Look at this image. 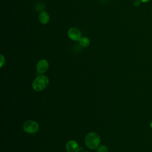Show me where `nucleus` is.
I'll list each match as a JSON object with an SVG mask.
<instances>
[{
  "label": "nucleus",
  "instance_id": "obj_12",
  "mask_svg": "<svg viewBox=\"0 0 152 152\" xmlns=\"http://www.w3.org/2000/svg\"><path fill=\"white\" fill-rule=\"evenodd\" d=\"M140 2H143V3H145V2H148L150 0H139Z\"/></svg>",
  "mask_w": 152,
  "mask_h": 152
},
{
  "label": "nucleus",
  "instance_id": "obj_5",
  "mask_svg": "<svg viewBox=\"0 0 152 152\" xmlns=\"http://www.w3.org/2000/svg\"><path fill=\"white\" fill-rule=\"evenodd\" d=\"M49 68V62L46 59L40 60L36 65V70L39 74H44Z\"/></svg>",
  "mask_w": 152,
  "mask_h": 152
},
{
  "label": "nucleus",
  "instance_id": "obj_8",
  "mask_svg": "<svg viewBox=\"0 0 152 152\" xmlns=\"http://www.w3.org/2000/svg\"><path fill=\"white\" fill-rule=\"evenodd\" d=\"M79 43L83 47H87L90 44V40L87 37H81L79 40Z\"/></svg>",
  "mask_w": 152,
  "mask_h": 152
},
{
  "label": "nucleus",
  "instance_id": "obj_7",
  "mask_svg": "<svg viewBox=\"0 0 152 152\" xmlns=\"http://www.w3.org/2000/svg\"><path fill=\"white\" fill-rule=\"evenodd\" d=\"M39 20L42 24H46L50 20V16L46 11H43L39 15Z\"/></svg>",
  "mask_w": 152,
  "mask_h": 152
},
{
  "label": "nucleus",
  "instance_id": "obj_1",
  "mask_svg": "<svg viewBox=\"0 0 152 152\" xmlns=\"http://www.w3.org/2000/svg\"><path fill=\"white\" fill-rule=\"evenodd\" d=\"M100 143V138L96 132H90L85 137L86 145L90 149L96 148Z\"/></svg>",
  "mask_w": 152,
  "mask_h": 152
},
{
  "label": "nucleus",
  "instance_id": "obj_10",
  "mask_svg": "<svg viewBox=\"0 0 152 152\" xmlns=\"http://www.w3.org/2000/svg\"><path fill=\"white\" fill-rule=\"evenodd\" d=\"M0 56H1V67H2L4 64L5 63V58L2 55H1Z\"/></svg>",
  "mask_w": 152,
  "mask_h": 152
},
{
  "label": "nucleus",
  "instance_id": "obj_3",
  "mask_svg": "<svg viewBox=\"0 0 152 152\" xmlns=\"http://www.w3.org/2000/svg\"><path fill=\"white\" fill-rule=\"evenodd\" d=\"M39 125L36 121L29 120L26 121L23 124V129L25 132L29 134H34L39 130Z\"/></svg>",
  "mask_w": 152,
  "mask_h": 152
},
{
  "label": "nucleus",
  "instance_id": "obj_9",
  "mask_svg": "<svg viewBox=\"0 0 152 152\" xmlns=\"http://www.w3.org/2000/svg\"><path fill=\"white\" fill-rule=\"evenodd\" d=\"M97 152H108V150H107V148L106 147V146L102 145H100L98 148Z\"/></svg>",
  "mask_w": 152,
  "mask_h": 152
},
{
  "label": "nucleus",
  "instance_id": "obj_13",
  "mask_svg": "<svg viewBox=\"0 0 152 152\" xmlns=\"http://www.w3.org/2000/svg\"><path fill=\"white\" fill-rule=\"evenodd\" d=\"M150 128L152 129V120H151V122H150Z\"/></svg>",
  "mask_w": 152,
  "mask_h": 152
},
{
  "label": "nucleus",
  "instance_id": "obj_4",
  "mask_svg": "<svg viewBox=\"0 0 152 152\" xmlns=\"http://www.w3.org/2000/svg\"><path fill=\"white\" fill-rule=\"evenodd\" d=\"M68 36L74 41H79L81 38V31L77 27H71L68 31Z\"/></svg>",
  "mask_w": 152,
  "mask_h": 152
},
{
  "label": "nucleus",
  "instance_id": "obj_2",
  "mask_svg": "<svg viewBox=\"0 0 152 152\" xmlns=\"http://www.w3.org/2000/svg\"><path fill=\"white\" fill-rule=\"evenodd\" d=\"M49 84L48 78L43 75H38L34 80L32 84L33 88L37 91L44 90Z\"/></svg>",
  "mask_w": 152,
  "mask_h": 152
},
{
  "label": "nucleus",
  "instance_id": "obj_11",
  "mask_svg": "<svg viewBox=\"0 0 152 152\" xmlns=\"http://www.w3.org/2000/svg\"><path fill=\"white\" fill-rule=\"evenodd\" d=\"M140 1L139 0H135L134 2V4L135 6H139L140 5Z\"/></svg>",
  "mask_w": 152,
  "mask_h": 152
},
{
  "label": "nucleus",
  "instance_id": "obj_6",
  "mask_svg": "<svg viewBox=\"0 0 152 152\" xmlns=\"http://www.w3.org/2000/svg\"><path fill=\"white\" fill-rule=\"evenodd\" d=\"M81 148L75 140H69L66 144L67 152H79Z\"/></svg>",
  "mask_w": 152,
  "mask_h": 152
},
{
  "label": "nucleus",
  "instance_id": "obj_14",
  "mask_svg": "<svg viewBox=\"0 0 152 152\" xmlns=\"http://www.w3.org/2000/svg\"><path fill=\"white\" fill-rule=\"evenodd\" d=\"M82 152H88V151H82Z\"/></svg>",
  "mask_w": 152,
  "mask_h": 152
}]
</instances>
